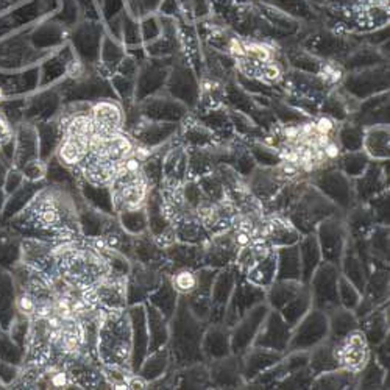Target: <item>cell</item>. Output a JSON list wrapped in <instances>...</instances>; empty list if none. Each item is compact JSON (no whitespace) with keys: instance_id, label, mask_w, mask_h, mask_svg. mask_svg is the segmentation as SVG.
Here are the masks:
<instances>
[{"instance_id":"cell-1","label":"cell","mask_w":390,"mask_h":390,"mask_svg":"<svg viewBox=\"0 0 390 390\" xmlns=\"http://www.w3.org/2000/svg\"><path fill=\"white\" fill-rule=\"evenodd\" d=\"M94 133L89 115H75L68 125L66 138L60 147V158L66 164H78L89 150V140Z\"/></svg>"},{"instance_id":"cell-2","label":"cell","mask_w":390,"mask_h":390,"mask_svg":"<svg viewBox=\"0 0 390 390\" xmlns=\"http://www.w3.org/2000/svg\"><path fill=\"white\" fill-rule=\"evenodd\" d=\"M334 354L339 367L350 373H358L365 368L368 362V345L365 334L361 331H350L346 336L337 340Z\"/></svg>"},{"instance_id":"cell-3","label":"cell","mask_w":390,"mask_h":390,"mask_svg":"<svg viewBox=\"0 0 390 390\" xmlns=\"http://www.w3.org/2000/svg\"><path fill=\"white\" fill-rule=\"evenodd\" d=\"M328 331V320L326 315L321 314V311H312L308 317L303 320V323L297 329V334L292 340V344H289L290 348H306L315 345L317 342L326 336Z\"/></svg>"},{"instance_id":"cell-4","label":"cell","mask_w":390,"mask_h":390,"mask_svg":"<svg viewBox=\"0 0 390 390\" xmlns=\"http://www.w3.org/2000/svg\"><path fill=\"white\" fill-rule=\"evenodd\" d=\"M91 120H92L94 133L97 135H114L120 130L122 113L117 105L111 102H100L94 106Z\"/></svg>"},{"instance_id":"cell-5","label":"cell","mask_w":390,"mask_h":390,"mask_svg":"<svg viewBox=\"0 0 390 390\" xmlns=\"http://www.w3.org/2000/svg\"><path fill=\"white\" fill-rule=\"evenodd\" d=\"M265 314H267L265 306H258V308L250 312V315H248L240 325H237L234 337H233L234 351H242L244 348L248 345V340H252L254 337L259 325H262Z\"/></svg>"},{"instance_id":"cell-6","label":"cell","mask_w":390,"mask_h":390,"mask_svg":"<svg viewBox=\"0 0 390 390\" xmlns=\"http://www.w3.org/2000/svg\"><path fill=\"white\" fill-rule=\"evenodd\" d=\"M308 362L311 367V373H314V375H321L323 371H333L339 368L334 354V345L329 342H323L319 346H315L309 354Z\"/></svg>"},{"instance_id":"cell-7","label":"cell","mask_w":390,"mask_h":390,"mask_svg":"<svg viewBox=\"0 0 390 390\" xmlns=\"http://www.w3.org/2000/svg\"><path fill=\"white\" fill-rule=\"evenodd\" d=\"M228 348H229V339H228V331L220 326V325H214L203 342V350L205 354L209 356L214 359H222L228 356Z\"/></svg>"},{"instance_id":"cell-8","label":"cell","mask_w":390,"mask_h":390,"mask_svg":"<svg viewBox=\"0 0 390 390\" xmlns=\"http://www.w3.org/2000/svg\"><path fill=\"white\" fill-rule=\"evenodd\" d=\"M281 356L275 353V350H269V348H254V351L248 353L247 361H245V378H254L258 376L261 370L264 371L265 368L272 367L273 364L279 361Z\"/></svg>"},{"instance_id":"cell-9","label":"cell","mask_w":390,"mask_h":390,"mask_svg":"<svg viewBox=\"0 0 390 390\" xmlns=\"http://www.w3.org/2000/svg\"><path fill=\"white\" fill-rule=\"evenodd\" d=\"M237 365L231 362V359L215 361L211 368V379H214L219 386H236L237 384Z\"/></svg>"},{"instance_id":"cell-10","label":"cell","mask_w":390,"mask_h":390,"mask_svg":"<svg viewBox=\"0 0 390 390\" xmlns=\"http://www.w3.org/2000/svg\"><path fill=\"white\" fill-rule=\"evenodd\" d=\"M281 262V278L287 279H300L301 273V262H300V253L297 248H283L279 254Z\"/></svg>"},{"instance_id":"cell-11","label":"cell","mask_w":390,"mask_h":390,"mask_svg":"<svg viewBox=\"0 0 390 390\" xmlns=\"http://www.w3.org/2000/svg\"><path fill=\"white\" fill-rule=\"evenodd\" d=\"M334 312L336 314L331 319V334H333L334 340H339L356 328V320L353 317V314L348 311L336 309Z\"/></svg>"},{"instance_id":"cell-12","label":"cell","mask_w":390,"mask_h":390,"mask_svg":"<svg viewBox=\"0 0 390 390\" xmlns=\"http://www.w3.org/2000/svg\"><path fill=\"white\" fill-rule=\"evenodd\" d=\"M172 284L177 292L184 294V295H192L198 287V275H195L192 270H187V269L180 270L177 275L173 276Z\"/></svg>"},{"instance_id":"cell-13","label":"cell","mask_w":390,"mask_h":390,"mask_svg":"<svg viewBox=\"0 0 390 390\" xmlns=\"http://www.w3.org/2000/svg\"><path fill=\"white\" fill-rule=\"evenodd\" d=\"M61 220L60 211L55 208L53 203H44L41 205L38 211V223L43 228H55Z\"/></svg>"},{"instance_id":"cell-14","label":"cell","mask_w":390,"mask_h":390,"mask_svg":"<svg viewBox=\"0 0 390 390\" xmlns=\"http://www.w3.org/2000/svg\"><path fill=\"white\" fill-rule=\"evenodd\" d=\"M339 279V289L337 292L340 294V298H342L344 304L346 308H354V306H358L359 303V294L358 290L354 289V286L350 283V281H346L345 278H337Z\"/></svg>"},{"instance_id":"cell-15","label":"cell","mask_w":390,"mask_h":390,"mask_svg":"<svg viewBox=\"0 0 390 390\" xmlns=\"http://www.w3.org/2000/svg\"><path fill=\"white\" fill-rule=\"evenodd\" d=\"M18 308L23 314H33L36 311V303L33 300V297H30L28 294H22L18 298Z\"/></svg>"},{"instance_id":"cell-16","label":"cell","mask_w":390,"mask_h":390,"mask_svg":"<svg viewBox=\"0 0 390 390\" xmlns=\"http://www.w3.org/2000/svg\"><path fill=\"white\" fill-rule=\"evenodd\" d=\"M333 122H331L328 117H321L319 122H317V125H314L315 128V133L317 135H323V136H328V133L333 130Z\"/></svg>"},{"instance_id":"cell-17","label":"cell","mask_w":390,"mask_h":390,"mask_svg":"<svg viewBox=\"0 0 390 390\" xmlns=\"http://www.w3.org/2000/svg\"><path fill=\"white\" fill-rule=\"evenodd\" d=\"M50 383L53 387H66L68 386V375L63 371H55L52 379H50Z\"/></svg>"},{"instance_id":"cell-18","label":"cell","mask_w":390,"mask_h":390,"mask_svg":"<svg viewBox=\"0 0 390 390\" xmlns=\"http://www.w3.org/2000/svg\"><path fill=\"white\" fill-rule=\"evenodd\" d=\"M11 136V130L8 127V123L0 119V145H3L5 142H8V139Z\"/></svg>"},{"instance_id":"cell-19","label":"cell","mask_w":390,"mask_h":390,"mask_svg":"<svg viewBox=\"0 0 390 390\" xmlns=\"http://www.w3.org/2000/svg\"><path fill=\"white\" fill-rule=\"evenodd\" d=\"M127 384H128V389H144L145 387V381L142 378L131 376Z\"/></svg>"},{"instance_id":"cell-20","label":"cell","mask_w":390,"mask_h":390,"mask_svg":"<svg viewBox=\"0 0 390 390\" xmlns=\"http://www.w3.org/2000/svg\"><path fill=\"white\" fill-rule=\"evenodd\" d=\"M2 95H3V92H2V89H0V98H2Z\"/></svg>"}]
</instances>
